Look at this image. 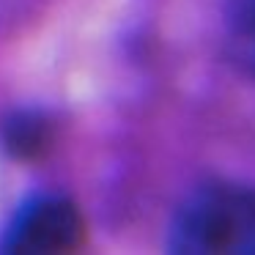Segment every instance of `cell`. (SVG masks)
<instances>
[{
  "label": "cell",
  "instance_id": "7a4b0ae2",
  "mask_svg": "<svg viewBox=\"0 0 255 255\" xmlns=\"http://www.w3.org/2000/svg\"><path fill=\"white\" fill-rule=\"evenodd\" d=\"M85 242V222L66 198H41L28 203L6 233L8 253H72Z\"/></svg>",
  "mask_w": 255,
  "mask_h": 255
},
{
  "label": "cell",
  "instance_id": "6da1fadb",
  "mask_svg": "<svg viewBox=\"0 0 255 255\" xmlns=\"http://www.w3.org/2000/svg\"><path fill=\"white\" fill-rule=\"evenodd\" d=\"M170 242L176 253L244 255L255 253V187L206 184L181 203Z\"/></svg>",
  "mask_w": 255,
  "mask_h": 255
},
{
  "label": "cell",
  "instance_id": "3957f363",
  "mask_svg": "<svg viewBox=\"0 0 255 255\" xmlns=\"http://www.w3.org/2000/svg\"><path fill=\"white\" fill-rule=\"evenodd\" d=\"M50 143H52V129L39 116H17L6 127L8 154L19 156V159H36V156L47 154Z\"/></svg>",
  "mask_w": 255,
  "mask_h": 255
},
{
  "label": "cell",
  "instance_id": "277c9868",
  "mask_svg": "<svg viewBox=\"0 0 255 255\" xmlns=\"http://www.w3.org/2000/svg\"><path fill=\"white\" fill-rule=\"evenodd\" d=\"M231 44L239 61L255 72V0H233L231 6Z\"/></svg>",
  "mask_w": 255,
  "mask_h": 255
}]
</instances>
